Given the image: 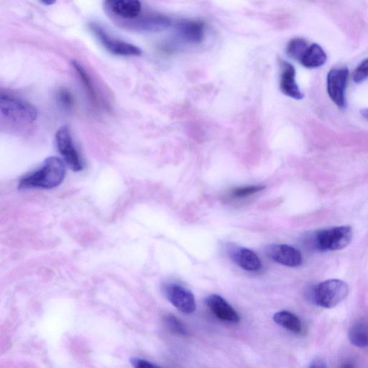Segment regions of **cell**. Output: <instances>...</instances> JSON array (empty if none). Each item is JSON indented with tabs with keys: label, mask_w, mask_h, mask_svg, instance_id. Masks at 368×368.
I'll list each match as a JSON object with an SVG mask.
<instances>
[{
	"label": "cell",
	"mask_w": 368,
	"mask_h": 368,
	"mask_svg": "<svg viewBox=\"0 0 368 368\" xmlns=\"http://www.w3.org/2000/svg\"><path fill=\"white\" fill-rule=\"evenodd\" d=\"M266 187L264 186H245L235 188L230 192V196L235 199H244L252 196L262 190Z\"/></svg>",
	"instance_id": "ffe728a7"
},
{
	"label": "cell",
	"mask_w": 368,
	"mask_h": 368,
	"mask_svg": "<svg viewBox=\"0 0 368 368\" xmlns=\"http://www.w3.org/2000/svg\"><path fill=\"white\" fill-rule=\"evenodd\" d=\"M135 367H159L151 362L140 358H132L130 361Z\"/></svg>",
	"instance_id": "d4e9b609"
},
{
	"label": "cell",
	"mask_w": 368,
	"mask_h": 368,
	"mask_svg": "<svg viewBox=\"0 0 368 368\" xmlns=\"http://www.w3.org/2000/svg\"><path fill=\"white\" fill-rule=\"evenodd\" d=\"M327 60L328 57L323 48L320 45L313 43L308 45L299 62L306 68L315 69L323 66Z\"/></svg>",
	"instance_id": "9a60e30c"
},
{
	"label": "cell",
	"mask_w": 368,
	"mask_h": 368,
	"mask_svg": "<svg viewBox=\"0 0 368 368\" xmlns=\"http://www.w3.org/2000/svg\"><path fill=\"white\" fill-rule=\"evenodd\" d=\"M349 77L347 67L335 68L328 74V92L340 108L346 107L345 90Z\"/></svg>",
	"instance_id": "52a82bcc"
},
{
	"label": "cell",
	"mask_w": 368,
	"mask_h": 368,
	"mask_svg": "<svg viewBox=\"0 0 368 368\" xmlns=\"http://www.w3.org/2000/svg\"><path fill=\"white\" fill-rule=\"evenodd\" d=\"M104 5L111 13L123 19H135L142 11L140 0H104Z\"/></svg>",
	"instance_id": "30bf717a"
},
{
	"label": "cell",
	"mask_w": 368,
	"mask_h": 368,
	"mask_svg": "<svg viewBox=\"0 0 368 368\" xmlns=\"http://www.w3.org/2000/svg\"><path fill=\"white\" fill-rule=\"evenodd\" d=\"M55 142L57 149L64 157L67 166L75 172L83 170L84 163L73 142L69 126H62L56 134Z\"/></svg>",
	"instance_id": "8992f818"
},
{
	"label": "cell",
	"mask_w": 368,
	"mask_h": 368,
	"mask_svg": "<svg viewBox=\"0 0 368 368\" xmlns=\"http://www.w3.org/2000/svg\"><path fill=\"white\" fill-rule=\"evenodd\" d=\"M348 338L350 343L359 348L368 347V324L362 320L355 323L350 328Z\"/></svg>",
	"instance_id": "2e32d148"
},
{
	"label": "cell",
	"mask_w": 368,
	"mask_h": 368,
	"mask_svg": "<svg viewBox=\"0 0 368 368\" xmlns=\"http://www.w3.org/2000/svg\"><path fill=\"white\" fill-rule=\"evenodd\" d=\"M349 294V286L340 279L321 282L313 289V299L318 306L333 308L343 301Z\"/></svg>",
	"instance_id": "277c9868"
},
{
	"label": "cell",
	"mask_w": 368,
	"mask_h": 368,
	"mask_svg": "<svg viewBox=\"0 0 368 368\" xmlns=\"http://www.w3.org/2000/svg\"><path fill=\"white\" fill-rule=\"evenodd\" d=\"M266 253L278 264L288 267H300L303 262L301 252L296 248L283 244L271 245L267 247Z\"/></svg>",
	"instance_id": "9c48e42d"
},
{
	"label": "cell",
	"mask_w": 368,
	"mask_h": 368,
	"mask_svg": "<svg viewBox=\"0 0 368 368\" xmlns=\"http://www.w3.org/2000/svg\"><path fill=\"white\" fill-rule=\"evenodd\" d=\"M168 300L180 311L192 313L196 308L194 294L188 289L179 284H168L165 288Z\"/></svg>",
	"instance_id": "ba28073f"
},
{
	"label": "cell",
	"mask_w": 368,
	"mask_h": 368,
	"mask_svg": "<svg viewBox=\"0 0 368 368\" xmlns=\"http://www.w3.org/2000/svg\"><path fill=\"white\" fill-rule=\"evenodd\" d=\"M40 2L44 6H50L54 5L57 2V0H40Z\"/></svg>",
	"instance_id": "4316f807"
},
{
	"label": "cell",
	"mask_w": 368,
	"mask_h": 368,
	"mask_svg": "<svg viewBox=\"0 0 368 368\" xmlns=\"http://www.w3.org/2000/svg\"><path fill=\"white\" fill-rule=\"evenodd\" d=\"M140 28L148 31H161L167 29L171 24L169 18L157 14H152L144 17L138 22Z\"/></svg>",
	"instance_id": "ac0fdd59"
},
{
	"label": "cell",
	"mask_w": 368,
	"mask_h": 368,
	"mask_svg": "<svg viewBox=\"0 0 368 368\" xmlns=\"http://www.w3.org/2000/svg\"><path fill=\"white\" fill-rule=\"evenodd\" d=\"M205 303L220 320L231 323H238L240 321L237 311L221 296L210 295L206 299Z\"/></svg>",
	"instance_id": "8fae6325"
},
{
	"label": "cell",
	"mask_w": 368,
	"mask_h": 368,
	"mask_svg": "<svg viewBox=\"0 0 368 368\" xmlns=\"http://www.w3.org/2000/svg\"><path fill=\"white\" fill-rule=\"evenodd\" d=\"M89 28L99 43L111 54L120 57H138L142 50L138 46L110 35L101 26L91 23Z\"/></svg>",
	"instance_id": "5b68a950"
},
{
	"label": "cell",
	"mask_w": 368,
	"mask_h": 368,
	"mask_svg": "<svg viewBox=\"0 0 368 368\" xmlns=\"http://www.w3.org/2000/svg\"><path fill=\"white\" fill-rule=\"evenodd\" d=\"M361 115L368 121V108L362 110Z\"/></svg>",
	"instance_id": "83f0119b"
},
{
	"label": "cell",
	"mask_w": 368,
	"mask_h": 368,
	"mask_svg": "<svg viewBox=\"0 0 368 368\" xmlns=\"http://www.w3.org/2000/svg\"><path fill=\"white\" fill-rule=\"evenodd\" d=\"M72 65L74 68L77 72L79 76L82 79L86 89L88 90V93L90 94V96L93 100L96 101V92L93 86V84L91 81L90 77H89L88 74L86 72L84 69L82 67V65H80L77 62H73Z\"/></svg>",
	"instance_id": "7402d4cb"
},
{
	"label": "cell",
	"mask_w": 368,
	"mask_h": 368,
	"mask_svg": "<svg viewBox=\"0 0 368 368\" xmlns=\"http://www.w3.org/2000/svg\"><path fill=\"white\" fill-rule=\"evenodd\" d=\"M274 322L281 327L296 334L302 331V324L296 315L288 311H279L274 314Z\"/></svg>",
	"instance_id": "e0dca14e"
},
{
	"label": "cell",
	"mask_w": 368,
	"mask_h": 368,
	"mask_svg": "<svg viewBox=\"0 0 368 368\" xmlns=\"http://www.w3.org/2000/svg\"><path fill=\"white\" fill-rule=\"evenodd\" d=\"M57 99L60 106L65 111H70L74 108V99L69 91L66 89L59 90Z\"/></svg>",
	"instance_id": "603a6c76"
},
{
	"label": "cell",
	"mask_w": 368,
	"mask_h": 368,
	"mask_svg": "<svg viewBox=\"0 0 368 368\" xmlns=\"http://www.w3.org/2000/svg\"><path fill=\"white\" fill-rule=\"evenodd\" d=\"M230 255L235 264L247 272H257L262 267L258 256L251 250L235 247L230 251Z\"/></svg>",
	"instance_id": "5bb4252c"
},
{
	"label": "cell",
	"mask_w": 368,
	"mask_h": 368,
	"mask_svg": "<svg viewBox=\"0 0 368 368\" xmlns=\"http://www.w3.org/2000/svg\"><path fill=\"white\" fill-rule=\"evenodd\" d=\"M65 175V162L60 157H49L39 169L21 179L18 188L22 190L54 189L63 182Z\"/></svg>",
	"instance_id": "6da1fadb"
},
{
	"label": "cell",
	"mask_w": 368,
	"mask_h": 368,
	"mask_svg": "<svg viewBox=\"0 0 368 368\" xmlns=\"http://www.w3.org/2000/svg\"><path fill=\"white\" fill-rule=\"evenodd\" d=\"M353 81L361 83L368 79V58L361 62L353 74Z\"/></svg>",
	"instance_id": "cb8c5ba5"
},
{
	"label": "cell",
	"mask_w": 368,
	"mask_h": 368,
	"mask_svg": "<svg viewBox=\"0 0 368 368\" xmlns=\"http://www.w3.org/2000/svg\"><path fill=\"white\" fill-rule=\"evenodd\" d=\"M309 367L311 368H326L328 367V364L326 361L320 357H316L313 359L309 364Z\"/></svg>",
	"instance_id": "484cf974"
},
{
	"label": "cell",
	"mask_w": 368,
	"mask_h": 368,
	"mask_svg": "<svg viewBox=\"0 0 368 368\" xmlns=\"http://www.w3.org/2000/svg\"><path fill=\"white\" fill-rule=\"evenodd\" d=\"M0 113L2 120L20 126L33 124L38 118V112L33 105L9 94L0 96Z\"/></svg>",
	"instance_id": "7a4b0ae2"
},
{
	"label": "cell",
	"mask_w": 368,
	"mask_h": 368,
	"mask_svg": "<svg viewBox=\"0 0 368 368\" xmlns=\"http://www.w3.org/2000/svg\"><path fill=\"white\" fill-rule=\"evenodd\" d=\"M308 47L305 40L299 38H294L287 45V55L291 59L300 62Z\"/></svg>",
	"instance_id": "d6986e66"
},
{
	"label": "cell",
	"mask_w": 368,
	"mask_h": 368,
	"mask_svg": "<svg viewBox=\"0 0 368 368\" xmlns=\"http://www.w3.org/2000/svg\"><path fill=\"white\" fill-rule=\"evenodd\" d=\"M176 33L183 42L197 45L204 38L205 25L201 21H182L176 26Z\"/></svg>",
	"instance_id": "7c38bea8"
},
{
	"label": "cell",
	"mask_w": 368,
	"mask_h": 368,
	"mask_svg": "<svg viewBox=\"0 0 368 368\" xmlns=\"http://www.w3.org/2000/svg\"><path fill=\"white\" fill-rule=\"evenodd\" d=\"M280 88L281 91L286 96L296 100L303 98L296 81V70L294 67L288 62L281 63V74L280 80Z\"/></svg>",
	"instance_id": "4fadbf2b"
},
{
	"label": "cell",
	"mask_w": 368,
	"mask_h": 368,
	"mask_svg": "<svg viewBox=\"0 0 368 368\" xmlns=\"http://www.w3.org/2000/svg\"><path fill=\"white\" fill-rule=\"evenodd\" d=\"M165 322L168 328L174 333L182 336H187L189 335L188 330H186L184 325L179 319L174 316V315H167L165 318Z\"/></svg>",
	"instance_id": "44dd1931"
},
{
	"label": "cell",
	"mask_w": 368,
	"mask_h": 368,
	"mask_svg": "<svg viewBox=\"0 0 368 368\" xmlns=\"http://www.w3.org/2000/svg\"><path fill=\"white\" fill-rule=\"evenodd\" d=\"M352 238V228L340 226L314 233L311 243L315 248L323 252L338 251L347 247Z\"/></svg>",
	"instance_id": "3957f363"
}]
</instances>
